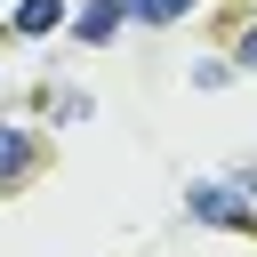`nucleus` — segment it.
<instances>
[{
	"label": "nucleus",
	"instance_id": "7ed1b4c3",
	"mask_svg": "<svg viewBox=\"0 0 257 257\" xmlns=\"http://www.w3.org/2000/svg\"><path fill=\"white\" fill-rule=\"evenodd\" d=\"M120 16H128V0H88V8H80V16H72V32H80V40H88V48H104V40H112V32H120Z\"/></svg>",
	"mask_w": 257,
	"mask_h": 257
},
{
	"label": "nucleus",
	"instance_id": "20e7f679",
	"mask_svg": "<svg viewBox=\"0 0 257 257\" xmlns=\"http://www.w3.org/2000/svg\"><path fill=\"white\" fill-rule=\"evenodd\" d=\"M56 24H64V0H24V8H16V32H32V40L56 32Z\"/></svg>",
	"mask_w": 257,
	"mask_h": 257
},
{
	"label": "nucleus",
	"instance_id": "423d86ee",
	"mask_svg": "<svg viewBox=\"0 0 257 257\" xmlns=\"http://www.w3.org/2000/svg\"><path fill=\"white\" fill-rule=\"evenodd\" d=\"M241 72H257V24H249V40H241Z\"/></svg>",
	"mask_w": 257,
	"mask_h": 257
},
{
	"label": "nucleus",
	"instance_id": "f03ea898",
	"mask_svg": "<svg viewBox=\"0 0 257 257\" xmlns=\"http://www.w3.org/2000/svg\"><path fill=\"white\" fill-rule=\"evenodd\" d=\"M32 169H40L32 128H8V120H0V185H16V177H32Z\"/></svg>",
	"mask_w": 257,
	"mask_h": 257
},
{
	"label": "nucleus",
	"instance_id": "f257e3e1",
	"mask_svg": "<svg viewBox=\"0 0 257 257\" xmlns=\"http://www.w3.org/2000/svg\"><path fill=\"white\" fill-rule=\"evenodd\" d=\"M185 209H193V217H209V225H257V217L233 201V185H193V193H185Z\"/></svg>",
	"mask_w": 257,
	"mask_h": 257
},
{
	"label": "nucleus",
	"instance_id": "39448f33",
	"mask_svg": "<svg viewBox=\"0 0 257 257\" xmlns=\"http://www.w3.org/2000/svg\"><path fill=\"white\" fill-rule=\"evenodd\" d=\"M193 0H128V16H145V24H177Z\"/></svg>",
	"mask_w": 257,
	"mask_h": 257
}]
</instances>
